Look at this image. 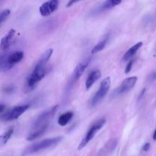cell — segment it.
Here are the masks:
<instances>
[{
	"label": "cell",
	"mask_w": 156,
	"mask_h": 156,
	"mask_svg": "<svg viewBox=\"0 0 156 156\" xmlns=\"http://www.w3.org/2000/svg\"><path fill=\"white\" fill-rule=\"evenodd\" d=\"M52 53H53V49L50 48L46 50L35 64L32 71L29 73L24 85V89L27 92L32 91L36 87L38 82L42 80L44 76L47 75L48 71L47 64Z\"/></svg>",
	"instance_id": "cell-1"
},
{
	"label": "cell",
	"mask_w": 156,
	"mask_h": 156,
	"mask_svg": "<svg viewBox=\"0 0 156 156\" xmlns=\"http://www.w3.org/2000/svg\"><path fill=\"white\" fill-rule=\"evenodd\" d=\"M62 136H57L53 137V138L45 139V140H41V141L38 142V143H34V144L31 145L30 146L26 148L25 150L24 151L23 155H32V154L42 152V151L46 150V149H50V148L54 147L62 140Z\"/></svg>",
	"instance_id": "cell-2"
},
{
	"label": "cell",
	"mask_w": 156,
	"mask_h": 156,
	"mask_svg": "<svg viewBox=\"0 0 156 156\" xmlns=\"http://www.w3.org/2000/svg\"><path fill=\"white\" fill-rule=\"evenodd\" d=\"M110 84H111L110 77L105 78L101 82L99 89L95 93V94L93 96L91 100L90 101V108H93V107L96 106L97 104H99L105 98V96L106 95V94L109 91V89L110 88Z\"/></svg>",
	"instance_id": "cell-3"
},
{
	"label": "cell",
	"mask_w": 156,
	"mask_h": 156,
	"mask_svg": "<svg viewBox=\"0 0 156 156\" xmlns=\"http://www.w3.org/2000/svg\"><path fill=\"white\" fill-rule=\"evenodd\" d=\"M106 119L105 118H101L100 120H97L94 124H93L91 126V127L88 129L87 134H86L85 136L84 137V139L82 140V141L80 142V145L78 146V150H81L82 149H84L93 138L96 136V134L97 133L99 129H101L102 128V126L105 125L106 123Z\"/></svg>",
	"instance_id": "cell-4"
},
{
	"label": "cell",
	"mask_w": 156,
	"mask_h": 156,
	"mask_svg": "<svg viewBox=\"0 0 156 156\" xmlns=\"http://www.w3.org/2000/svg\"><path fill=\"white\" fill-rule=\"evenodd\" d=\"M30 105H19L12 108V109L9 110V111L3 114L0 119L2 121H12V120H17L20 116L22 115L29 108Z\"/></svg>",
	"instance_id": "cell-5"
},
{
	"label": "cell",
	"mask_w": 156,
	"mask_h": 156,
	"mask_svg": "<svg viewBox=\"0 0 156 156\" xmlns=\"http://www.w3.org/2000/svg\"><path fill=\"white\" fill-rule=\"evenodd\" d=\"M58 105H55V106L50 108V109L47 110V111L41 113V114L35 120L33 125H32V127H36V126L49 124V121H50V119L54 117V115L55 114L56 111H58Z\"/></svg>",
	"instance_id": "cell-6"
},
{
	"label": "cell",
	"mask_w": 156,
	"mask_h": 156,
	"mask_svg": "<svg viewBox=\"0 0 156 156\" xmlns=\"http://www.w3.org/2000/svg\"><path fill=\"white\" fill-rule=\"evenodd\" d=\"M90 62V59H86L85 61H84L83 62H80V63H79L77 66H76L74 71H73V74H72L70 82H69L68 85H67V87H68L69 88H71V87L73 86V85H74V84L79 80V79L81 77V76L84 74V71H85L86 69H87V66H88Z\"/></svg>",
	"instance_id": "cell-7"
},
{
	"label": "cell",
	"mask_w": 156,
	"mask_h": 156,
	"mask_svg": "<svg viewBox=\"0 0 156 156\" xmlns=\"http://www.w3.org/2000/svg\"><path fill=\"white\" fill-rule=\"evenodd\" d=\"M136 82H137V77L136 76H132V77L127 78V79H124L122 83H121V85L116 88L114 94L116 95H120V94H122L124 93L127 92V91H130L135 86Z\"/></svg>",
	"instance_id": "cell-8"
},
{
	"label": "cell",
	"mask_w": 156,
	"mask_h": 156,
	"mask_svg": "<svg viewBox=\"0 0 156 156\" xmlns=\"http://www.w3.org/2000/svg\"><path fill=\"white\" fill-rule=\"evenodd\" d=\"M58 5H59L58 0H49V1L43 3L41 7L39 8L40 14L43 17L48 16L58 9Z\"/></svg>",
	"instance_id": "cell-9"
},
{
	"label": "cell",
	"mask_w": 156,
	"mask_h": 156,
	"mask_svg": "<svg viewBox=\"0 0 156 156\" xmlns=\"http://www.w3.org/2000/svg\"><path fill=\"white\" fill-rule=\"evenodd\" d=\"M15 35V30H14V29H11V30L8 32L7 34L2 38L1 41H0V51L5 52L9 48Z\"/></svg>",
	"instance_id": "cell-10"
},
{
	"label": "cell",
	"mask_w": 156,
	"mask_h": 156,
	"mask_svg": "<svg viewBox=\"0 0 156 156\" xmlns=\"http://www.w3.org/2000/svg\"><path fill=\"white\" fill-rule=\"evenodd\" d=\"M47 127H48V124H45L40 126H36V127H32V131H31L30 133L28 134V136H27L26 140H28V141H32V140L38 138V137L42 136L43 134L45 133Z\"/></svg>",
	"instance_id": "cell-11"
},
{
	"label": "cell",
	"mask_w": 156,
	"mask_h": 156,
	"mask_svg": "<svg viewBox=\"0 0 156 156\" xmlns=\"http://www.w3.org/2000/svg\"><path fill=\"white\" fill-rule=\"evenodd\" d=\"M101 76V73L99 69H96L92 71L91 73L89 74V76H87V79L86 80L85 82V86L86 89L88 90L91 88L93 85V84L98 80V79L100 78Z\"/></svg>",
	"instance_id": "cell-12"
},
{
	"label": "cell",
	"mask_w": 156,
	"mask_h": 156,
	"mask_svg": "<svg viewBox=\"0 0 156 156\" xmlns=\"http://www.w3.org/2000/svg\"><path fill=\"white\" fill-rule=\"evenodd\" d=\"M142 42H139L137 44H136L135 45H133L132 47H130L128 50L125 53L123 57H122V61H127L129 59H131L133 56L136 53V52L139 50V49L142 47Z\"/></svg>",
	"instance_id": "cell-13"
},
{
	"label": "cell",
	"mask_w": 156,
	"mask_h": 156,
	"mask_svg": "<svg viewBox=\"0 0 156 156\" xmlns=\"http://www.w3.org/2000/svg\"><path fill=\"white\" fill-rule=\"evenodd\" d=\"M121 2H122V0H106L99 7V11L104 12V11L110 10V9L119 5Z\"/></svg>",
	"instance_id": "cell-14"
},
{
	"label": "cell",
	"mask_w": 156,
	"mask_h": 156,
	"mask_svg": "<svg viewBox=\"0 0 156 156\" xmlns=\"http://www.w3.org/2000/svg\"><path fill=\"white\" fill-rule=\"evenodd\" d=\"M23 58H24V53L21 51L13 52V53L8 55V59H9V62H10L13 66L15 65V64L18 63V62H19L20 61L22 60Z\"/></svg>",
	"instance_id": "cell-15"
},
{
	"label": "cell",
	"mask_w": 156,
	"mask_h": 156,
	"mask_svg": "<svg viewBox=\"0 0 156 156\" xmlns=\"http://www.w3.org/2000/svg\"><path fill=\"white\" fill-rule=\"evenodd\" d=\"M9 54H0V72H6L11 69L13 66L9 62Z\"/></svg>",
	"instance_id": "cell-16"
},
{
	"label": "cell",
	"mask_w": 156,
	"mask_h": 156,
	"mask_svg": "<svg viewBox=\"0 0 156 156\" xmlns=\"http://www.w3.org/2000/svg\"><path fill=\"white\" fill-rule=\"evenodd\" d=\"M108 41H109V34H106L105 36L102 37V39L100 40V41H99V43H98L96 45H95L94 47H93V48L91 50L92 54L97 53H99V52H100L101 50H103V49L105 48Z\"/></svg>",
	"instance_id": "cell-17"
},
{
	"label": "cell",
	"mask_w": 156,
	"mask_h": 156,
	"mask_svg": "<svg viewBox=\"0 0 156 156\" xmlns=\"http://www.w3.org/2000/svg\"><path fill=\"white\" fill-rule=\"evenodd\" d=\"M73 117V113L71 111H67V112L64 113V114H61L59 117L58 120V123L60 126H64L70 121Z\"/></svg>",
	"instance_id": "cell-18"
},
{
	"label": "cell",
	"mask_w": 156,
	"mask_h": 156,
	"mask_svg": "<svg viewBox=\"0 0 156 156\" xmlns=\"http://www.w3.org/2000/svg\"><path fill=\"white\" fill-rule=\"evenodd\" d=\"M14 133V129L13 128H9L4 134L0 136V146H4L5 144L7 143V142L9 141V139L11 138V136H12Z\"/></svg>",
	"instance_id": "cell-19"
},
{
	"label": "cell",
	"mask_w": 156,
	"mask_h": 156,
	"mask_svg": "<svg viewBox=\"0 0 156 156\" xmlns=\"http://www.w3.org/2000/svg\"><path fill=\"white\" fill-rule=\"evenodd\" d=\"M11 14V11L9 9H5L2 12H0V26L3 24V22L7 20Z\"/></svg>",
	"instance_id": "cell-20"
},
{
	"label": "cell",
	"mask_w": 156,
	"mask_h": 156,
	"mask_svg": "<svg viewBox=\"0 0 156 156\" xmlns=\"http://www.w3.org/2000/svg\"><path fill=\"white\" fill-rule=\"evenodd\" d=\"M133 63H134V60H131V61H129V62H128V63L127 64L126 67H125V74H127V73H128L130 71H131L132 68Z\"/></svg>",
	"instance_id": "cell-21"
},
{
	"label": "cell",
	"mask_w": 156,
	"mask_h": 156,
	"mask_svg": "<svg viewBox=\"0 0 156 156\" xmlns=\"http://www.w3.org/2000/svg\"><path fill=\"white\" fill-rule=\"evenodd\" d=\"M154 80H156V72L155 71L152 72V73L149 75V76H148V81H149L150 82H154Z\"/></svg>",
	"instance_id": "cell-22"
},
{
	"label": "cell",
	"mask_w": 156,
	"mask_h": 156,
	"mask_svg": "<svg viewBox=\"0 0 156 156\" xmlns=\"http://www.w3.org/2000/svg\"><path fill=\"white\" fill-rule=\"evenodd\" d=\"M14 91V87L12 85H9L4 88V91L6 93H12Z\"/></svg>",
	"instance_id": "cell-23"
},
{
	"label": "cell",
	"mask_w": 156,
	"mask_h": 156,
	"mask_svg": "<svg viewBox=\"0 0 156 156\" xmlns=\"http://www.w3.org/2000/svg\"><path fill=\"white\" fill-rule=\"evenodd\" d=\"M145 91H146V89H145V88H143V89L142 90V91L140 92V94H139V97H138V101H140L143 98L144 95H145Z\"/></svg>",
	"instance_id": "cell-24"
},
{
	"label": "cell",
	"mask_w": 156,
	"mask_h": 156,
	"mask_svg": "<svg viewBox=\"0 0 156 156\" xmlns=\"http://www.w3.org/2000/svg\"><path fill=\"white\" fill-rule=\"evenodd\" d=\"M80 1H81V0H69L68 2H67V8L71 7L73 5H74L75 3L78 2H80Z\"/></svg>",
	"instance_id": "cell-25"
},
{
	"label": "cell",
	"mask_w": 156,
	"mask_h": 156,
	"mask_svg": "<svg viewBox=\"0 0 156 156\" xmlns=\"http://www.w3.org/2000/svg\"><path fill=\"white\" fill-rule=\"evenodd\" d=\"M149 148H150L149 143H145V144L143 146V147H142V150L145 151V152H147V151L149 149Z\"/></svg>",
	"instance_id": "cell-26"
},
{
	"label": "cell",
	"mask_w": 156,
	"mask_h": 156,
	"mask_svg": "<svg viewBox=\"0 0 156 156\" xmlns=\"http://www.w3.org/2000/svg\"><path fill=\"white\" fill-rule=\"evenodd\" d=\"M5 110H6V105H0V114H2Z\"/></svg>",
	"instance_id": "cell-27"
},
{
	"label": "cell",
	"mask_w": 156,
	"mask_h": 156,
	"mask_svg": "<svg viewBox=\"0 0 156 156\" xmlns=\"http://www.w3.org/2000/svg\"><path fill=\"white\" fill-rule=\"evenodd\" d=\"M153 140H154V141L156 140V129L154 131V133H153Z\"/></svg>",
	"instance_id": "cell-28"
},
{
	"label": "cell",
	"mask_w": 156,
	"mask_h": 156,
	"mask_svg": "<svg viewBox=\"0 0 156 156\" xmlns=\"http://www.w3.org/2000/svg\"><path fill=\"white\" fill-rule=\"evenodd\" d=\"M0 1H1V0H0Z\"/></svg>",
	"instance_id": "cell-29"
}]
</instances>
